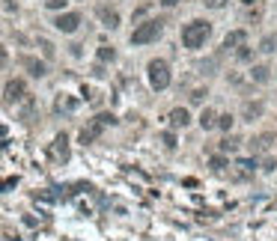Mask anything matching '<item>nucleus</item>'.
<instances>
[{"mask_svg": "<svg viewBox=\"0 0 277 241\" xmlns=\"http://www.w3.org/2000/svg\"><path fill=\"white\" fill-rule=\"evenodd\" d=\"M146 75H149V86H152V89H158V92H161V89H167V86H170V80H173L167 60H149Z\"/></svg>", "mask_w": 277, "mask_h": 241, "instance_id": "obj_2", "label": "nucleus"}, {"mask_svg": "<svg viewBox=\"0 0 277 241\" xmlns=\"http://www.w3.org/2000/svg\"><path fill=\"white\" fill-rule=\"evenodd\" d=\"M3 9H6V12H15V9H18V3H15V0H3Z\"/></svg>", "mask_w": 277, "mask_h": 241, "instance_id": "obj_25", "label": "nucleus"}, {"mask_svg": "<svg viewBox=\"0 0 277 241\" xmlns=\"http://www.w3.org/2000/svg\"><path fill=\"white\" fill-rule=\"evenodd\" d=\"M242 45H248V33L245 30H230L224 36V48H242Z\"/></svg>", "mask_w": 277, "mask_h": 241, "instance_id": "obj_9", "label": "nucleus"}, {"mask_svg": "<svg viewBox=\"0 0 277 241\" xmlns=\"http://www.w3.org/2000/svg\"><path fill=\"white\" fill-rule=\"evenodd\" d=\"M6 60H9V54H6V48L0 45V66H6Z\"/></svg>", "mask_w": 277, "mask_h": 241, "instance_id": "obj_26", "label": "nucleus"}, {"mask_svg": "<svg viewBox=\"0 0 277 241\" xmlns=\"http://www.w3.org/2000/svg\"><path fill=\"white\" fill-rule=\"evenodd\" d=\"M95 15H98V21H101L107 30H116V27H119V12H116L113 6H98Z\"/></svg>", "mask_w": 277, "mask_h": 241, "instance_id": "obj_7", "label": "nucleus"}, {"mask_svg": "<svg viewBox=\"0 0 277 241\" xmlns=\"http://www.w3.org/2000/svg\"><path fill=\"white\" fill-rule=\"evenodd\" d=\"M263 101H245V107H242V116L245 119H257V116H263Z\"/></svg>", "mask_w": 277, "mask_h": 241, "instance_id": "obj_12", "label": "nucleus"}, {"mask_svg": "<svg viewBox=\"0 0 277 241\" xmlns=\"http://www.w3.org/2000/svg\"><path fill=\"white\" fill-rule=\"evenodd\" d=\"M179 0H161V6H176Z\"/></svg>", "mask_w": 277, "mask_h": 241, "instance_id": "obj_27", "label": "nucleus"}, {"mask_svg": "<svg viewBox=\"0 0 277 241\" xmlns=\"http://www.w3.org/2000/svg\"><path fill=\"white\" fill-rule=\"evenodd\" d=\"M269 143H272V134H263V137H257V140L251 143V149H257V152H266V149H269Z\"/></svg>", "mask_w": 277, "mask_h": 241, "instance_id": "obj_17", "label": "nucleus"}, {"mask_svg": "<svg viewBox=\"0 0 277 241\" xmlns=\"http://www.w3.org/2000/svg\"><path fill=\"white\" fill-rule=\"evenodd\" d=\"M215 119H218V116H215V110H209V107L200 113V125H203L206 131H209V128H215Z\"/></svg>", "mask_w": 277, "mask_h": 241, "instance_id": "obj_15", "label": "nucleus"}, {"mask_svg": "<svg viewBox=\"0 0 277 241\" xmlns=\"http://www.w3.org/2000/svg\"><path fill=\"white\" fill-rule=\"evenodd\" d=\"M39 48H42V51H45V57H48V60H51V57H54V45H51V42H48V39H39Z\"/></svg>", "mask_w": 277, "mask_h": 241, "instance_id": "obj_20", "label": "nucleus"}, {"mask_svg": "<svg viewBox=\"0 0 277 241\" xmlns=\"http://www.w3.org/2000/svg\"><path fill=\"white\" fill-rule=\"evenodd\" d=\"M24 95H27V83H24L21 78H12V80L3 86V98H6L9 104H12V101H21Z\"/></svg>", "mask_w": 277, "mask_h": 241, "instance_id": "obj_5", "label": "nucleus"}, {"mask_svg": "<svg viewBox=\"0 0 277 241\" xmlns=\"http://www.w3.org/2000/svg\"><path fill=\"white\" fill-rule=\"evenodd\" d=\"M24 66H27V72H30L33 78H45V63H39V60L27 57V60H24Z\"/></svg>", "mask_w": 277, "mask_h": 241, "instance_id": "obj_13", "label": "nucleus"}, {"mask_svg": "<svg viewBox=\"0 0 277 241\" xmlns=\"http://www.w3.org/2000/svg\"><path fill=\"white\" fill-rule=\"evenodd\" d=\"M242 3H245V6H251V3H257V0H242Z\"/></svg>", "mask_w": 277, "mask_h": 241, "instance_id": "obj_28", "label": "nucleus"}, {"mask_svg": "<svg viewBox=\"0 0 277 241\" xmlns=\"http://www.w3.org/2000/svg\"><path fill=\"white\" fill-rule=\"evenodd\" d=\"M203 95H206L203 89H194V92H191V101H194V104H200V101H203Z\"/></svg>", "mask_w": 277, "mask_h": 241, "instance_id": "obj_23", "label": "nucleus"}, {"mask_svg": "<svg viewBox=\"0 0 277 241\" xmlns=\"http://www.w3.org/2000/svg\"><path fill=\"white\" fill-rule=\"evenodd\" d=\"M51 155H54V161H60V164L69 161V137H66V134H57V140H54V146H51Z\"/></svg>", "mask_w": 277, "mask_h": 241, "instance_id": "obj_8", "label": "nucleus"}, {"mask_svg": "<svg viewBox=\"0 0 277 241\" xmlns=\"http://www.w3.org/2000/svg\"><path fill=\"white\" fill-rule=\"evenodd\" d=\"M66 3H69V0H45V6H48V9H63Z\"/></svg>", "mask_w": 277, "mask_h": 241, "instance_id": "obj_21", "label": "nucleus"}, {"mask_svg": "<svg viewBox=\"0 0 277 241\" xmlns=\"http://www.w3.org/2000/svg\"><path fill=\"white\" fill-rule=\"evenodd\" d=\"M269 72H272L269 66H254V69H251V78H254L257 83H269V78H272Z\"/></svg>", "mask_w": 277, "mask_h": 241, "instance_id": "obj_14", "label": "nucleus"}, {"mask_svg": "<svg viewBox=\"0 0 277 241\" xmlns=\"http://www.w3.org/2000/svg\"><path fill=\"white\" fill-rule=\"evenodd\" d=\"M275 48H277V36H275V33H272V36H266V39L260 42V51H263V54H272Z\"/></svg>", "mask_w": 277, "mask_h": 241, "instance_id": "obj_16", "label": "nucleus"}, {"mask_svg": "<svg viewBox=\"0 0 277 241\" xmlns=\"http://www.w3.org/2000/svg\"><path fill=\"white\" fill-rule=\"evenodd\" d=\"M161 33H164V24L161 21H143V24H137L134 27V33H131V45H149V42H158L161 39Z\"/></svg>", "mask_w": 277, "mask_h": 241, "instance_id": "obj_3", "label": "nucleus"}, {"mask_svg": "<svg viewBox=\"0 0 277 241\" xmlns=\"http://www.w3.org/2000/svg\"><path fill=\"white\" fill-rule=\"evenodd\" d=\"M54 27H57L60 33H75V30L81 27V15H78V12H63V15H57Z\"/></svg>", "mask_w": 277, "mask_h": 241, "instance_id": "obj_6", "label": "nucleus"}, {"mask_svg": "<svg viewBox=\"0 0 277 241\" xmlns=\"http://www.w3.org/2000/svg\"><path fill=\"white\" fill-rule=\"evenodd\" d=\"M113 122H116L113 113H98V116H95V119L81 131V143H92V140L101 134V128H104V125H113Z\"/></svg>", "mask_w": 277, "mask_h": 241, "instance_id": "obj_4", "label": "nucleus"}, {"mask_svg": "<svg viewBox=\"0 0 277 241\" xmlns=\"http://www.w3.org/2000/svg\"><path fill=\"white\" fill-rule=\"evenodd\" d=\"M161 140H164V146H167V149H176V137H173V134H164Z\"/></svg>", "mask_w": 277, "mask_h": 241, "instance_id": "obj_22", "label": "nucleus"}, {"mask_svg": "<svg viewBox=\"0 0 277 241\" xmlns=\"http://www.w3.org/2000/svg\"><path fill=\"white\" fill-rule=\"evenodd\" d=\"M206 6H212V9H224L227 0H206Z\"/></svg>", "mask_w": 277, "mask_h": 241, "instance_id": "obj_24", "label": "nucleus"}, {"mask_svg": "<svg viewBox=\"0 0 277 241\" xmlns=\"http://www.w3.org/2000/svg\"><path fill=\"white\" fill-rule=\"evenodd\" d=\"M191 122V113L185 110V107H176V110H170V128H185Z\"/></svg>", "mask_w": 277, "mask_h": 241, "instance_id": "obj_10", "label": "nucleus"}, {"mask_svg": "<svg viewBox=\"0 0 277 241\" xmlns=\"http://www.w3.org/2000/svg\"><path fill=\"white\" fill-rule=\"evenodd\" d=\"M215 128H224V131H230V128H233V116H230V113L218 116V119H215Z\"/></svg>", "mask_w": 277, "mask_h": 241, "instance_id": "obj_19", "label": "nucleus"}, {"mask_svg": "<svg viewBox=\"0 0 277 241\" xmlns=\"http://www.w3.org/2000/svg\"><path fill=\"white\" fill-rule=\"evenodd\" d=\"M116 57V51L113 48H107V45H101L98 48V63H107V60H113Z\"/></svg>", "mask_w": 277, "mask_h": 241, "instance_id": "obj_18", "label": "nucleus"}, {"mask_svg": "<svg viewBox=\"0 0 277 241\" xmlns=\"http://www.w3.org/2000/svg\"><path fill=\"white\" fill-rule=\"evenodd\" d=\"M209 36H212V24H209V21H191V24L182 27V45L191 48V51L203 48Z\"/></svg>", "mask_w": 277, "mask_h": 241, "instance_id": "obj_1", "label": "nucleus"}, {"mask_svg": "<svg viewBox=\"0 0 277 241\" xmlns=\"http://www.w3.org/2000/svg\"><path fill=\"white\" fill-rule=\"evenodd\" d=\"M75 107H78V101H75L72 95H66V92L57 95V101H54V110H57V113H72Z\"/></svg>", "mask_w": 277, "mask_h": 241, "instance_id": "obj_11", "label": "nucleus"}]
</instances>
